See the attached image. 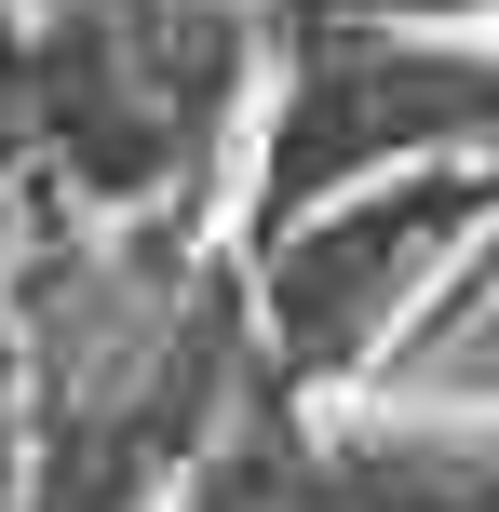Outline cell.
Wrapping results in <instances>:
<instances>
[{"instance_id":"6da1fadb","label":"cell","mask_w":499,"mask_h":512,"mask_svg":"<svg viewBox=\"0 0 499 512\" xmlns=\"http://www.w3.org/2000/svg\"><path fill=\"white\" fill-rule=\"evenodd\" d=\"M243 54V0H54L0 41V135H27L81 203H162L216 162Z\"/></svg>"},{"instance_id":"7a4b0ae2","label":"cell","mask_w":499,"mask_h":512,"mask_svg":"<svg viewBox=\"0 0 499 512\" xmlns=\"http://www.w3.org/2000/svg\"><path fill=\"white\" fill-rule=\"evenodd\" d=\"M499 216V162L473 176H405V189H338V216H297L257 243V378L338 391L378 364V337L419 310L446 243Z\"/></svg>"},{"instance_id":"3957f363","label":"cell","mask_w":499,"mask_h":512,"mask_svg":"<svg viewBox=\"0 0 499 512\" xmlns=\"http://www.w3.org/2000/svg\"><path fill=\"white\" fill-rule=\"evenodd\" d=\"M499 135V68L486 54H432L405 27H311L297 95L270 122V176H257V243L297 230L324 189H365L378 162H446Z\"/></svg>"},{"instance_id":"277c9868","label":"cell","mask_w":499,"mask_h":512,"mask_svg":"<svg viewBox=\"0 0 499 512\" xmlns=\"http://www.w3.org/2000/svg\"><path fill=\"white\" fill-rule=\"evenodd\" d=\"M176 512H351L338 459H324L311 432H297V391L284 378H243V405L216 418V445L176 472Z\"/></svg>"},{"instance_id":"5b68a950","label":"cell","mask_w":499,"mask_h":512,"mask_svg":"<svg viewBox=\"0 0 499 512\" xmlns=\"http://www.w3.org/2000/svg\"><path fill=\"white\" fill-rule=\"evenodd\" d=\"M351 512H499V432H338Z\"/></svg>"},{"instance_id":"8992f818","label":"cell","mask_w":499,"mask_h":512,"mask_svg":"<svg viewBox=\"0 0 499 512\" xmlns=\"http://www.w3.org/2000/svg\"><path fill=\"white\" fill-rule=\"evenodd\" d=\"M0 432H14V337H0Z\"/></svg>"}]
</instances>
